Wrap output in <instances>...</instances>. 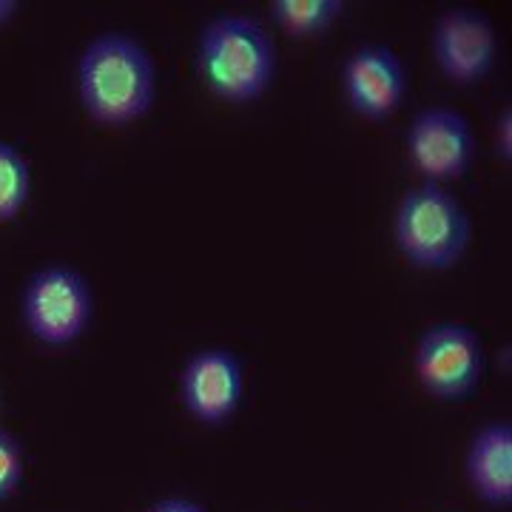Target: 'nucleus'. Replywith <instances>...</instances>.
Returning a JSON list of instances; mask_svg holds the SVG:
<instances>
[{
	"label": "nucleus",
	"instance_id": "obj_5",
	"mask_svg": "<svg viewBox=\"0 0 512 512\" xmlns=\"http://www.w3.org/2000/svg\"><path fill=\"white\" fill-rule=\"evenodd\" d=\"M484 342L464 322H436L413 350V370L421 390L441 404L467 402L484 382Z\"/></svg>",
	"mask_w": 512,
	"mask_h": 512
},
{
	"label": "nucleus",
	"instance_id": "obj_12",
	"mask_svg": "<svg viewBox=\"0 0 512 512\" xmlns=\"http://www.w3.org/2000/svg\"><path fill=\"white\" fill-rule=\"evenodd\" d=\"M32 197V168L23 151L0 140V225H9L23 214Z\"/></svg>",
	"mask_w": 512,
	"mask_h": 512
},
{
	"label": "nucleus",
	"instance_id": "obj_15",
	"mask_svg": "<svg viewBox=\"0 0 512 512\" xmlns=\"http://www.w3.org/2000/svg\"><path fill=\"white\" fill-rule=\"evenodd\" d=\"M146 512H208L197 501H188V498H160L154 501Z\"/></svg>",
	"mask_w": 512,
	"mask_h": 512
},
{
	"label": "nucleus",
	"instance_id": "obj_9",
	"mask_svg": "<svg viewBox=\"0 0 512 512\" xmlns=\"http://www.w3.org/2000/svg\"><path fill=\"white\" fill-rule=\"evenodd\" d=\"M342 92L353 114L382 123L402 109L407 97V69L390 46H359L342 63Z\"/></svg>",
	"mask_w": 512,
	"mask_h": 512
},
{
	"label": "nucleus",
	"instance_id": "obj_4",
	"mask_svg": "<svg viewBox=\"0 0 512 512\" xmlns=\"http://www.w3.org/2000/svg\"><path fill=\"white\" fill-rule=\"evenodd\" d=\"M94 322L89 279L69 265H46L20 291V325L46 348H69Z\"/></svg>",
	"mask_w": 512,
	"mask_h": 512
},
{
	"label": "nucleus",
	"instance_id": "obj_2",
	"mask_svg": "<svg viewBox=\"0 0 512 512\" xmlns=\"http://www.w3.org/2000/svg\"><path fill=\"white\" fill-rule=\"evenodd\" d=\"M197 74L217 100L248 106L274 86V37L251 15H217L197 37Z\"/></svg>",
	"mask_w": 512,
	"mask_h": 512
},
{
	"label": "nucleus",
	"instance_id": "obj_11",
	"mask_svg": "<svg viewBox=\"0 0 512 512\" xmlns=\"http://www.w3.org/2000/svg\"><path fill=\"white\" fill-rule=\"evenodd\" d=\"M279 32L293 40H311L328 32L345 15L342 0H274L268 6Z\"/></svg>",
	"mask_w": 512,
	"mask_h": 512
},
{
	"label": "nucleus",
	"instance_id": "obj_3",
	"mask_svg": "<svg viewBox=\"0 0 512 512\" xmlns=\"http://www.w3.org/2000/svg\"><path fill=\"white\" fill-rule=\"evenodd\" d=\"M473 222L444 185L421 183L404 191L393 217L399 254L416 271H450L470 248Z\"/></svg>",
	"mask_w": 512,
	"mask_h": 512
},
{
	"label": "nucleus",
	"instance_id": "obj_14",
	"mask_svg": "<svg viewBox=\"0 0 512 512\" xmlns=\"http://www.w3.org/2000/svg\"><path fill=\"white\" fill-rule=\"evenodd\" d=\"M512 111L504 109V114L495 123V157L510 163L512 160Z\"/></svg>",
	"mask_w": 512,
	"mask_h": 512
},
{
	"label": "nucleus",
	"instance_id": "obj_16",
	"mask_svg": "<svg viewBox=\"0 0 512 512\" xmlns=\"http://www.w3.org/2000/svg\"><path fill=\"white\" fill-rule=\"evenodd\" d=\"M20 3L18 0H0V26H6L9 20L18 15Z\"/></svg>",
	"mask_w": 512,
	"mask_h": 512
},
{
	"label": "nucleus",
	"instance_id": "obj_13",
	"mask_svg": "<svg viewBox=\"0 0 512 512\" xmlns=\"http://www.w3.org/2000/svg\"><path fill=\"white\" fill-rule=\"evenodd\" d=\"M26 478V450L23 441L0 427V504L15 498Z\"/></svg>",
	"mask_w": 512,
	"mask_h": 512
},
{
	"label": "nucleus",
	"instance_id": "obj_10",
	"mask_svg": "<svg viewBox=\"0 0 512 512\" xmlns=\"http://www.w3.org/2000/svg\"><path fill=\"white\" fill-rule=\"evenodd\" d=\"M464 476L481 504L507 510L512 504V424L487 421L467 444Z\"/></svg>",
	"mask_w": 512,
	"mask_h": 512
},
{
	"label": "nucleus",
	"instance_id": "obj_1",
	"mask_svg": "<svg viewBox=\"0 0 512 512\" xmlns=\"http://www.w3.org/2000/svg\"><path fill=\"white\" fill-rule=\"evenodd\" d=\"M77 97L86 117L103 128L143 120L157 100V66L128 32L94 35L77 60Z\"/></svg>",
	"mask_w": 512,
	"mask_h": 512
},
{
	"label": "nucleus",
	"instance_id": "obj_7",
	"mask_svg": "<svg viewBox=\"0 0 512 512\" xmlns=\"http://www.w3.org/2000/svg\"><path fill=\"white\" fill-rule=\"evenodd\" d=\"M177 396L185 413L202 427H225L245 396V367L228 348H202L188 356L177 376Z\"/></svg>",
	"mask_w": 512,
	"mask_h": 512
},
{
	"label": "nucleus",
	"instance_id": "obj_6",
	"mask_svg": "<svg viewBox=\"0 0 512 512\" xmlns=\"http://www.w3.org/2000/svg\"><path fill=\"white\" fill-rule=\"evenodd\" d=\"M407 160L424 183L444 185L470 174L476 163V131L461 111L430 106L416 111L404 131Z\"/></svg>",
	"mask_w": 512,
	"mask_h": 512
},
{
	"label": "nucleus",
	"instance_id": "obj_8",
	"mask_svg": "<svg viewBox=\"0 0 512 512\" xmlns=\"http://www.w3.org/2000/svg\"><path fill=\"white\" fill-rule=\"evenodd\" d=\"M430 49L439 72L453 86H476L495 69L501 43L493 20L484 12L456 6L439 15L430 37Z\"/></svg>",
	"mask_w": 512,
	"mask_h": 512
}]
</instances>
